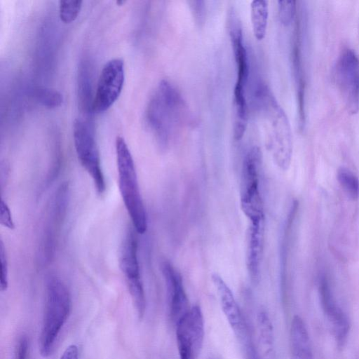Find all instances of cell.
<instances>
[{
    "label": "cell",
    "instance_id": "obj_1",
    "mask_svg": "<svg viewBox=\"0 0 359 359\" xmlns=\"http://www.w3.org/2000/svg\"><path fill=\"white\" fill-rule=\"evenodd\" d=\"M177 89L162 80L152 94L145 111V123L161 149H166L184 121L187 109Z\"/></svg>",
    "mask_w": 359,
    "mask_h": 359
},
{
    "label": "cell",
    "instance_id": "obj_2",
    "mask_svg": "<svg viewBox=\"0 0 359 359\" xmlns=\"http://www.w3.org/2000/svg\"><path fill=\"white\" fill-rule=\"evenodd\" d=\"M256 95L267 128L268 148L277 166L287 170L292 156V136L288 118L266 86H259Z\"/></svg>",
    "mask_w": 359,
    "mask_h": 359
},
{
    "label": "cell",
    "instance_id": "obj_3",
    "mask_svg": "<svg viewBox=\"0 0 359 359\" xmlns=\"http://www.w3.org/2000/svg\"><path fill=\"white\" fill-rule=\"evenodd\" d=\"M71 308V295L67 285L57 276L50 275L46 282L45 311L39 338V351L43 357L52 354Z\"/></svg>",
    "mask_w": 359,
    "mask_h": 359
},
{
    "label": "cell",
    "instance_id": "obj_4",
    "mask_svg": "<svg viewBox=\"0 0 359 359\" xmlns=\"http://www.w3.org/2000/svg\"><path fill=\"white\" fill-rule=\"evenodd\" d=\"M119 191L136 233L147 229V215L141 195L133 158L125 140L118 136L115 141Z\"/></svg>",
    "mask_w": 359,
    "mask_h": 359
},
{
    "label": "cell",
    "instance_id": "obj_5",
    "mask_svg": "<svg viewBox=\"0 0 359 359\" xmlns=\"http://www.w3.org/2000/svg\"><path fill=\"white\" fill-rule=\"evenodd\" d=\"M69 201V186L64 182L53 194L43 218L36 255L41 266L48 264L54 258Z\"/></svg>",
    "mask_w": 359,
    "mask_h": 359
},
{
    "label": "cell",
    "instance_id": "obj_6",
    "mask_svg": "<svg viewBox=\"0 0 359 359\" xmlns=\"http://www.w3.org/2000/svg\"><path fill=\"white\" fill-rule=\"evenodd\" d=\"M262 153L257 147L246 154L243 163L241 204L250 222L264 219V207L259 189Z\"/></svg>",
    "mask_w": 359,
    "mask_h": 359
},
{
    "label": "cell",
    "instance_id": "obj_7",
    "mask_svg": "<svg viewBox=\"0 0 359 359\" xmlns=\"http://www.w3.org/2000/svg\"><path fill=\"white\" fill-rule=\"evenodd\" d=\"M73 138L78 159L91 177L96 191L102 194L106 182L94 132L89 123L77 118L74 123Z\"/></svg>",
    "mask_w": 359,
    "mask_h": 359
},
{
    "label": "cell",
    "instance_id": "obj_8",
    "mask_svg": "<svg viewBox=\"0 0 359 359\" xmlns=\"http://www.w3.org/2000/svg\"><path fill=\"white\" fill-rule=\"evenodd\" d=\"M135 231V229L130 228L125 234L120 248L119 266L125 277L137 316L142 319L146 309V297L140 276L138 243Z\"/></svg>",
    "mask_w": 359,
    "mask_h": 359
},
{
    "label": "cell",
    "instance_id": "obj_9",
    "mask_svg": "<svg viewBox=\"0 0 359 359\" xmlns=\"http://www.w3.org/2000/svg\"><path fill=\"white\" fill-rule=\"evenodd\" d=\"M229 34L236 69L233 100L234 120L239 123H244L248 119L245 88L249 75V65L242 28L238 19L235 18H231Z\"/></svg>",
    "mask_w": 359,
    "mask_h": 359
},
{
    "label": "cell",
    "instance_id": "obj_10",
    "mask_svg": "<svg viewBox=\"0 0 359 359\" xmlns=\"http://www.w3.org/2000/svg\"><path fill=\"white\" fill-rule=\"evenodd\" d=\"M337 87L347 111L355 114L359 111V58L350 49H344L339 55L334 70Z\"/></svg>",
    "mask_w": 359,
    "mask_h": 359
},
{
    "label": "cell",
    "instance_id": "obj_11",
    "mask_svg": "<svg viewBox=\"0 0 359 359\" xmlns=\"http://www.w3.org/2000/svg\"><path fill=\"white\" fill-rule=\"evenodd\" d=\"M123 62L118 58L107 61L100 74L92 109L104 112L111 107L119 97L124 83Z\"/></svg>",
    "mask_w": 359,
    "mask_h": 359
},
{
    "label": "cell",
    "instance_id": "obj_12",
    "mask_svg": "<svg viewBox=\"0 0 359 359\" xmlns=\"http://www.w3.org/2000/svg\"><path fill=\"white\" fill-rule=\"evenodd\" d=\"M318 293L321 308L332 325L336 341L339 346L346 341L349 332V320L338 304L327 276L323 273L318 279Z\"/></svg>",
    "mask_w": 359,
    "mask_h": 359
},
{
    "label": "cell",
    "instance_id": "obj_13",
    "mask_svg": "<svg viewBox=\"0 0 359 359\" xmlns=\"http://www.w3.org/2000/svg\"><path fill=\"white\" fill-rule=\"evenodd\" d=\"M164 277L171 320L176 324L190 310L180 274L168 262L161 265Z\"/></svg>",
    "mask_w": 359,
    "mask_h": 359
},
{
    "label": "cell",
    "instance_id": "obj_14",
    "mask_svg": "<svg viewBox=\"0 0 359 359\" xmlns=\"http://www.w3.org/2000/svg\"><path fill=\"white\" fill-rule=\"evenodd\" d=\"M292 63L295 81L298 102V117L299 126L305 124V77L302 53V39L299 20H297L292 43Z\"/></svg>",
    "mask_w": 359,
    "mask_h": 359
},
{
    "label": "cell",
    "instance_id": "obj_15",
    "mask_svg": "<svg viewBox=\"0 0 359 359\" xmlns=\"http://www.w3.org/2000/svg\"><path fill=\"white\" fill-rule=\"evenodd\" d=\"M212 280L216 288L222 311L238 336L247 327L235 297L221 276L215 273L212 276Z\"/></svg>",
    "mask_w": 359,
    "mask_h": 359
},
{
    "label": "cell",
    "instance_id": "obj_16",
    "mask_svg": "<svg viewBox=\"0 0 359 359\" xmlns=\"http://www.w3.org/2000/svg\"><path fill=\"white\" fill-rule=\"evenodd\" d=\"M264 219L250 222L248 233L247 267L252 281L259 279L260 264L263 250Z\"/></svg>",
    "mask_w": 359,
    "mask_h": 359
},
{
    "label": "cell",
    "instance_id": "obj_17",
    "mask_svg": "<svg viewBox=\"0 0 359 359\" xmlns=\"http://www.w3.org/2000/svg\"><path fill=\"white\" fill-rule=\"evenodd\" d=\"M290 347L292 359H313L309 335L304 320L295 316L290 327Z\"/></svg>",
    "mask_w": 359,
    "mask_h": 359
},
{
    "label": "cell",
    "instance_id": "obj_18",
    "mask_svg": "<svg viewBox=\"0 0 359 359\" xmlns=\"http://www.w3.org/2000/svg\"><path fill=\"white\" fill-rule=\"evenodd\" d=\"M250 18L255 37L259 41L262 40L267 29L268 2L264 0L252 1L250 4Z\"/></svg>",
    "mask_w": 359,
    "mask_h": 359
},
{
    "label": "cell",
    "instance_id": "obj_19",
    "mask_svg": "<svg viewBox=\"0 0 359 359\" xmlns=\"http://www.w3.org/2000/svg\"><path fill=\"white\" fill-rule=\"evenodd\" d=\"M187 313L175 324L177 348L180 359H196L197 355L189 330Z\"/></svg>",
    "mask_w": 359,
    "mask_h": 359
},
{
    "label": "cell",
    "instance_id": "obj_20",
    "mask_svg": "<svg viewBox=\"0 0 359 359\" xmlns=\"http://www.w3.org/2000/svg\"><path fill=\"white\" fill-rule=\"evenodd\" d=\"M189 332L194 344L195 353L198 357L204 339V320L199 306L195 305L187 313Z\"/></svg>",
    "mask_w": 359,
    "mask_h": 359
},
{
    "label": "cell",
    "instance_id": "obj_21",
    "mask_svg": "<svg viewBox=\"0 0 359 359\" xmlns=\"http://www.w3.org/2000/svg\"><path fill=\"white\" fill-rule=\"evenodd\" d=\"M337 180L346 193L352 200H357L359 197V179L350 170L340 168L337 171Z\"/></svg>",
    "mask_w": 359,
    "mask_h": 359
},
{
    "label": "cell",
    "instance_id": "obj_22",
    "mask_svg": "<svg viewBox=\"0 0 359 359\" xmlns=\"http://www.w3.org/2000/svg\"><path fill=\"white\" fill-rule=\"evenodd\" d=\"M36 100L43 107L53 109L60 107L63 101L62 94L55 89L39 88L35 91Z\"/></svg>",
    "mask_w": 359,
    "mask_h": 359
},
{
    "label": "cell",
    "instance_id": "obj_23",
    "mask_svg": "<svg viewBox=\"0 0 359 359\" xmlns=\"http://www.w3.org/2000/svg\"><path fill=\"white\" fill-rule=\"evenodd\" d=\"M82 1L65 0L59 3V15L60 20L65 23H70L78 17L81 7Z\"/></svg>",
    "mask_w": 359,
    "mask_h": 359
},
{
    "label": "cell",
    "instance_id": "obj_24",
    "mask_svg": "<svg viewBox=\"0 0 359 359\" xmlns=\"http://www.w3.org/2000/svg\"><path fill=\"white\" fill-rule=\"evenodd\" d=\"M260 339L263 344L269 346L273 343V327L268 313L259 311L257 317Z\"/></svg>",
    "mask_w": 359,
    "mask_h": 359
},
{
    "label": "cell",
    "instance_id": "obj_25",
    "mask_svg": "<svg viewBox=\"0 0 359 359\" xmlns=\"http://www.w3.org/2000/svg\"><path fill=\"white\" fill-rule=\"evenodd\" d=\"M278 17L284 26H288L294 21L297 13L296 1L292 0L278 1Z\"/></svg>",
    "mask_w": 359,
    "mask_h": 359
},
{
    "label": "cell",
    "instance_id": "obj_26",
    "mask_svg": "<svg viewBox=\"0 0 359 359\" xmlns=\"http://www.w3.org/2000/svg\"><path fill=\"white\" fill-rule=\"evenodd\" d=\"M85 68L83 67L81 69L80 74V81H79V94L80 99L82 100L81 103L84 107V109L89 108L90 103V88L89 87L90 85V82H89V72L88 68H86V65Z\"/></svg>",
    "mask_w": 359,
    "mask_h": 359
},
{
    "label": "cell",
    "instance_id": "obj_27",
    "mask_svg": "<svg viewBox=\"0 0 359 359\" xmlns=\"http://www.w3.org/2000/svg\"><path fill=\"white\" fill-rule=\"evenodd\" d=\"M0 287L1 290L4 292L6 291L8 287V262L6 248L2 240H1L0 242Z\"/></svg>",
    "mask_w": 359,
    "mask_h": 359
},
{
    "label": "cell",
    "instance_id": "obj_28",
    "mask_svg": "<svg viewBox=\"0 0 359 359\" xmlns=\"http://www.w3.org/2000/svg\"><path fill=\"white\" fill-rule=\"evenodd\" d=\"M0 222L2 226L9 229L12 230L15 228L11 211L3 198L1 200Z\"/></svg>",
    "mask_w": 359,
    "mask_h": 359
},
{
    "label": "cell",
    "instance_id": "obj_29",
    "mask_svg": "<svg viewBox=\"0 0 359 359\" xmlns=\"http://www.w3.org/2000/svg\"><path fill=\"white\" fill-rule=\"evenodd\" d=\"M29 343L27 337L22 336L18 341L15 359H27Z\"/></svg>",
    "mask_w": 359,
    "mask_h": 359
},
{
    "label": "cell",
    "instance_id": "obj_30",
    "mask_svg": "<svg viewBox=\"0 0 359 359\" xmlns=\"http://www.w3.org/2000/svg\"><path fill=\"white\" fill-rule=\"evenodd\" d=\"M195 18L198 22L203 21L205 14V4L203 1H192L190 2Z\"/></svg>",
    "mask_w": 359,
    "mask_h": 359
},
{
    "label": "cell",
    "instance_id": "obj_31",
    "mask_svg": "<svg viewBox=\"0 0 359 359\" xmlns=\"http://www.w3.org/2000/svg\"><path fill=\"white\" fill-rule=\"evenodd\" d=\"M60 359H79V350L75 344L68 346Z\"/></svg>",
    "mask_w": 359,
    "mask_h": 359
}]
</instances>
